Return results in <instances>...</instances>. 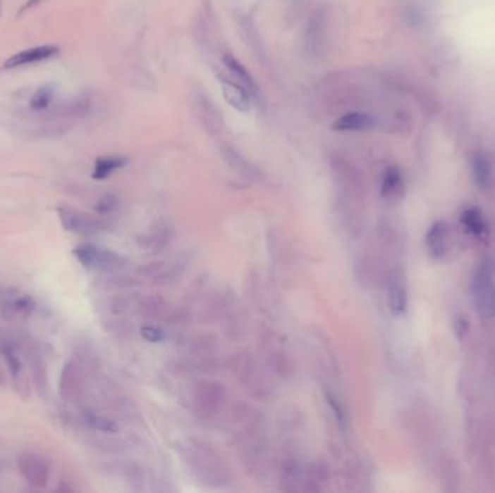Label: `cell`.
<instances>
[{"label": "cell", "instance_id": "obj_10", "mask_svg": "<svg viewBox=\"0 0 495 493\" xmlns=\"http://www.w3.org/2000/svg\"><path fill=\"white\" fill-rule=\"evenodd\" d=\"M472 291L477 311L481 318L488 320L495 317V284L492 280V269L488 263H482L477 270Z\"/></svg>", "mask_w": 495, "mask_h": 493}, {"label": "cell", "instance_id": "obj_16", "mask_svg": "<svg viewBox=\"0 0 495 493\" xmlns=\"http://www.w3.org/2000/svg\"><path fill=\"white\" fill-rule=\"evenodd\" d=\"M60 48L57 45H39L23 49L5 61V68H18L23 65L38 64L57 56Z\"/></svg>", "mask_w": 495, "mask_h": 493}, {"label": "cell", "instance_id": "obj_25", "mask_svg": "<svg viewBox=\"0 0 495 493\" xmlns=\"http://www.w3.org/2000/svg\"><path fill=\"white\" fill-rule=\"evenodd\" d=\"M126 162H128L126 158H121V156H102L94 163L92 177L97 181L106 180L118 170L123 168L126 166Z\"/></svg>", "mask_w": 495, "mask_h": 493}, {"label": "cell", "instance_id": "obj_21", "mask_svg": "<svg viewBox=\"0 0 495 493\" xmlns=\"http://www.w3.org/2000/svg\"><path fill=\"white\" fill-rule=\"evenodd\" d=\"M80 418H81L82 425L89 428L90 431H94L99 434H106V435H115L119 432V427L114 420H110L109 417L96 413V411L82 409Z\"/></svg>", "mask_w": 495, "mask_h": 493}, {"label": "cell", "instance_id": "obj_33", "mask_svg": "<svg viewBox=\"0 0 495 493\" xmlns=\"http://www.w3.org/2000/svg\"><path fill=\"white\" fill-rule=\"evenodd\" d=\"M39 2H42V0H28V2H26V5L23 6V9H20V12H25L26 9H31L32 6L38 5Z\"/></svg>", "mask_w": 495, "mask_h": 493}, {"label": "cell", "instance_id": "obj_22", "mask_svg": "<svg viewBox=\"0 0 495 493\" xmlns=\"http://www.w3.org/2000/svg\"><path fill=\"white\" fill-rule=\"evenodd\" d=\"M426 242L430 254L434 258H444L448 252V226L444 222L434 223L427 232Z\"/></svg>", "mask_w": 495, "mask_h": 493}, {"label": "cell", "instance_id": "obj_17", "mask_svg": "<svg viewBox=\"0 0 495 493\" xmlns=\"http://www.w3.org/2000/svg\"><path fill=\"white\" fill-rule=\"evenodd\" d=\"M220 87L226 101L239 112H248L251 108L252 93L240 86L233 78L220 77Z\"/></svg>", "mask_w": 495, "mask_h": 493}, {"label": "cell", "instance_id": "obj_2", "mask_svg": "<svg viewBox=\"0 0 495 493\" xmlns=\"http://www.w3.org/2000/svg\"><path fill=\"white\" fill-rule=\"evenodd\" d=\"M180 456L190 475L199 483L213 489H224L231 485L228 464L207 443L190 438L180 444Z\"/></svg>", "mask_w": 495, "mask_h": 493}, {"label": "cell", "instance_id": "obj_3", "mask_svg": "<svg viewBox=\"0 0 495 493\" xmlns=\"http://www.w3.org/2000/svg\"><path fill=\"white\" fill-rule=\"evenodd\" d=\"M231 366L240 387L250 392L251 397L261 401H267L272 397L274 383L271 380V373L257 362L251 353H236L232 358Z\"/></svg>", "mask_w": 495, "mask_h": 493}, {"label": "cell", "instance_id": "obj_11", "mask_svg": "<svg viewBox=\"0 0 495 493\" xmlns=\"http://www.w3.org/2000/svg\"><path fill=\"white\" fill-rule=\"evenodd\" d=\"M57 214L64 230L80 236H94L104 229V223L97 217L73 207H59Z\"/></svg>", "mask_w": 495, "mask_h": 493}, {"label": "cell", "instance_id": "obj_13", "mask_svg": "<svg viewBox=\"0 0 495 493\" xmlns=\"http://www.w3.org/2000/svg\"><path fill=\"white\" fill-rule=\"evenodd\" d=\"M18 470L28 483L37 489H45L51 479L49 463L34 453H23L18 457Z\"/></svg>", "mask_w": 495, "mask_h": 493}, {"label": "cell", "instance_id": "obj_29", "mask_svg": "<svg viewBox=\"0 0 495 493\" xmlns=\"http://www.w3.org/2000/svg\"><path fill=\"white\" fill-rule=\"evenodd\" d=\"M250 288H251V298L254 301V304H257L258 310L261 308L262 311H271L272 308V298L265 287V284L261 281V278H254L250 281Z\"/></svg>", "mask_w": 495, "mask_h": 493}, {"label": "cell", "instance_id": "obj_18", "mask_svg": "<svg viewBox=\"0 0 495 493\" xmlns=\"http://www.w3.org/2000/svg\"><path fill=\"white\" fill-rule=\"evenodd\" d=\"M0 356L5 361L15 383L23 382V365L20 359V353L15 342H12L9 337L0 335Z\"/></svg>", "mask_w": 495, "mask_h": 493}, {"label": "cell", "instance_id": "obj_8", "mask_svg": "<svg viewBox=\"0 0 495 493\" xmlns=\"http://www.w3.org/2000/svg\"><path fill=\"white\" fill-rule=\"evenodd\" d=\"M207 310L214 316L228 335L239 337V335L243 333L245 314L239 301L233 295L226 292L214 295Z\"/></svg>", "mask_w": 495, "mask_h": 493}, {"label": "cell", "instance_id": "obj_12", "mask_svg": "<svg viewBox=\"0 0 495 493\" xmlns=\"http://www.w3.org/2000/svg\"><path fill=\"white\" fill-rule=\"evenodd\" d=\"M185 269V261L183 258H169L162 261L151 262L140 269L141 275L152 284L169 285L176 282L183 270Z\"/></svg>", "mask_w": 495, "mask_h": 493}, {"label": "cell", "instance_id": "obj_1", "mask_svg": "<svg viewBox=\"0 0 495 493\" xmlns=\"http://www.w3.org/2000/svg\"><path fill=\"white\" fill-rule=\"evenodd\" d=\"M236 451L245 470L262 479L268 473V444L265 420L254 405L236 402L229 413Z\"/></svg>", "mask_w": 495, "mask_h": 493}, {"label": "cell", "instance_id": "obj_30", "mask_svg": "<svg viewBox=\"0 0 495 493\" xmlns=\"http://www.w3.org/2000/svg\"><path fill=\"white\" fill-rule=\"evenodd\" d=\"M54 94H55V86L44 85L34 93L30 104L34 111H45V108L51 104Z\"/></svg>", "mask_w": 495, "mask_h": 493}, {"label": "cell", "instance_id": "obj_23", "mask_svg": "<svg viewBox=\"0 0 495 493\" xmlns=\"http://www.w3.org/2000/svg\"><path fill=\"white\" fill-rule=\"evenodd\" d=\"M460 222L465 227V230L470 233L471 236L485 240L488 237V226L484 220L482 213L478 208H468L462 213Z\"/></svg>", "mask_w": 495, "mask_h": 493}, {"label": "cell", "instance_id": "obj_32", "mask_svg": "<svg viewBox=\"0 0 495 493\" xmlns=\"http://www.w3.org/2000/svg\"><path fill=\"white\" fill-rule=\"evenodd\" d=\"M116 207H118V200L112 194L103 196L96 204V210L99 214H110Z\"/></svg>", "mask_w": 495, "mask_h": 493}, {"label": "cell", "instance_id": "obj_15", "mask_svg": "<svg viewBox=\"0 0 495 493\" xmlns=\"http://www.w3.org/2000/svg\"><path fill=\"white\" fill-rule=\"evenodd\" d=\"M174 226L169 222H157L154 226H151L145 233L141 236H138L136 242L140 244V248L149 252H161L162 249L167 248L171 243L174 237Z\"/></svg>", "mask_w": 495, "mask_h": 493}, {"label": "cell", "instance_id": "obj_4", "mask_svg": "<svg viewBox=\"0 0 495 493\" xmlns=\"http://www.w3.org/2000/svg\"><path fill=\"white\" fill-rule=\"evenodd\" d=\"M258 342L268 372L279 379H291L294 375V362L283 337L272 328L262 325L258 330Z\"/></svg>", "mask_w": 495, "mask_h": 493}, {"label": "cell", "instance_id": "obj_5", "mask_svg": "<svg viewBox=\"0 0 495 493\" xmlns=\"http://www.w3.org/2000/svg\"><path fill=\"white\" fill-rule=\"evenodd\" d=\"M226 388L214 379H200L192 387V408L206 421H212L226 408Z\"/></svg>", "mask_w": 495, "mask_h": 493}, {"label": "cell", "instance_id": "obj_28", "mask_svg": "<svg viewBox=\"0 0 495 493\" xmlns=\"http://www.w3.org/2000/svg\"><path fill=\"white\" fill-rule=\"evenodd\" d=\"M472 171H474V177H475L477 184L482 189L489 188V185L492 182V170H491V163H489L488 158L484 154H477L474 156Z\"/></svg>", "mask_w": 495, "mask_h": 493}, {"label": "cell", "instance_id": "obj_19", "mask_svg": "<svg viewBox=\"0 0 495 493\" xmlns=\"http://www.w3.org/2000/svg\"><path fill=\"white\" fill-rule=\"evenodd\" d=\"M26 359H28V363H30L32 380L38 395L45 397L48 394V373H47V365L42 359V356L35 347L31 346L26 350Z\"/></svg>", "mask_w": 495, "mask_h": 493}, {"label": "cell", "instance_id": "obj_20", "mask_svg": "<svg viewBox=\"0 0 495 493\" xmlns=\"http://www.w3.org/2000/svg\"><path fill=\"white\" fill-rule=\"evenodd\" d=\"M375 126L374 116L362 112H350L338 118L332 129L336 132H362Z\"/></svg>", "mask_w": 495, "mask_h": 493}, {"label": "cell", "instance_id": "obj_31", "mask_svg": "<svg viewBox=\"0 0 495 493\" xmlns=\"http://www.w3.org/2000/svg\"><path fill=\"white\" fill-rule=\"evenodd\" d=\"M141 336L149 343H161L167 339V335H165L162 328H159L157 325H151V324L144 325L141 328Z\"/></svg>", "mask_w": 495, "mask_h": 493}, {"label": "cell", "instance_id": "obj_24", "mask_svg": "<svg viewBox=\"0 0 495 493\" xmlns=\"http://www.w3.org/2000/svg\"><path fill=\"white\" fill-rule=\"evenodd\" d=\"M224 63H225V67L228 68V71L231 73L232 78L236 81V83H239L240 86H243L245 89H248L251 93L257 92L255 80L252 78V75L248 73V70L235 57L225 56L224 57Z\"/></svg>", "mask_w": 495, "mask_h": 493}, {"label": "cell", "instance_id": "obj_7", "mask_svg": "<svg viewBox=\"0 0 495 493\" xmlns=\"http://www.w3.org/2000/svg\"><path fill=\"white\" fill-rule=\"evenodd\" d=\"M73 255L78 263L85 268L107 273L119 272L128 263L125 256L110 249L100 248V246L93 243H81L75 246L73 249Z\"/></svg>", "mask_w": 495, "mask_h": 493}, {"label": "cell", "instance_id": "obj_26", "mask_svg": "<svg viewBox=\"0 0 495 493\" xmlns=\"http://www.w3.org/2000/svg\"><path fill=\"white\" fill-rule=\"evenodd\" d=\"M403 191V177L398 168L391 167L384 174L381 193L385 199H396Z\"/></svg>", "mask_w": 495, "mask_h": 493}, {"label": "cell", "instance_id": "obj_9", "mask_svg": "<svg viewBox=\"0 0 495 493\" xmlns=\"http://www.w3.org/2000/svg\"><path fill=\"white\" fill-rule=\"evenodd\" d=\"M59 394L71 405H80L87 395V376L77 361H68L60 375Z\"/></svg>", "mask_w": 495, "mask_h": 493}, {"label": "cell", "instance_id": "obj_27", "mask_svg": "<svg viewBox=\"0 0 495 493\" xmlns=\"http://www.w3.org/2000/svg\"><path fill=\"white\" fill-rule=\"evenodd\" d=\"M389 308L394 317H400L407 311V292L398 281H393L389 287Z\"/></svg>", "mask_w": 495, "mask_h": 493}, {"label": "cell", "instance_id": "obj_14", "mask_svg": "<svg viewBox=\"0 0 495 493\" xmlns=\"http://www.w3.org/2000/svg\"><path fill=\"white\" fill-rule=\"evenodd\" d=\"M0 307H2V314L8 318H28L35 313L37 303L30 295L16 289H2Z\"/></svg>", "mask_w": 495, "mask_h": 493}, {"label": "cell", "instance_id": "obj_6", "mask_svg": "<svg viewBox=\"0 0 495 493\" xmlns=\"http://www.w3.org/2000/svg\"><path fill=\"white\" fill-rule=\"evenodd\" d=\"M184 363L188 370L213 372L220 366V347L210 336H196L184 344Z\"/></svg>", "mask_w": 495, "mask_h": 493}]
</instances>
